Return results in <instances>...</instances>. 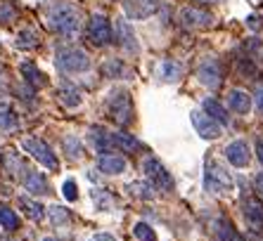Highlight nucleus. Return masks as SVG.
Segmentation results:
<instances>
[{
	"label": "nucleus",
	"instance_id": "412c9836",
	"mask_svg": "<svg viewBox=\"0 0 263 241\" xmlns=\"http://www.w3.org/2000/svg\"><path fill=\"white\" fill-rule=\"evenodd\" d=\"M88 142H90V147L95 151H100V154L114 149L109 133H107V130H102V128H90V133H88Z\"/></svg>",
	"mask_w": 263,
	"mask_h": 241
},
{
	"label": "nucleus",
	"instance_id": "f03ea898",
	"mask_svg": "<svg viewBox=\"0 0 263 241\" xmlns=\"http://www.w3.org/2000/svg\"><path fill=\"white\" fill-rule=\"evenodd\" d=\"M55 64L64 73H83L90 69V57L76 45H62L55 52Z\"/></svg>",
	"mask_w": 263,
	"mask_h": 241
},
{
	"label": "nucleus",
	"instance_id": "4be33fe9",
	"mask_svg": "<svg viewBox=\"0 0 263 241\" xmlns=\"http://www.w3.org/2000/svg\"><path fill=\"white\" fill-rule=\"evenodd\" d=\"M214 232H216V239L218 241H245L237 234V229L233 227V223H230L228 217H216Z\"/></svg>",
	"mask_w": 263,
	"mask_h": 241
},
{
	"label": "nucleus",
	"instance_id": "f257e3e1",
	"mask_svg": "<svg viewBox=\"0 0 263 241\" xmlns=\"http://www.w3.org/2000/svg\"><path fill=\"white\" fill-rule=\"evenodd\" d=\"M45 19H48L50 29L55 31V33H60V36H64V38H73L81 29L79 7L69 5V3H62V0L50 3L48 12H45Z\"/></svg>",
	"mask_w": 263,
	"mask_h": 241
},
{
	"label": "nucleus",
	"instance_id": "c85d7f7f",
	"mask_svg": "<svg viewBox=\"0 0 263 241\" xmlns=\"http://www.w3.org/2000/svg\"><path fill=\"white\" fill-rule=\"evenodd\" d=\"M0 227L7 229V232H14V229L19 227L17 213H14L10 206H5V204H0Z\"/></svg>",
	"mask_w": 263,
	"mask_h": 241
},
{
	"label": "nucleus",
	"instance_id": "f704fd0d",
	"mask_svg": "<svg viewBox=\"0 0 263 241\" xmlns=\"http://www.w3.org/2000/svg\"><path fill=\"white\" fill-rule=\"evenodd\" d=\"M17 126V114H12L10 109H0V130H14Z\"/></svg>",
	"mask_w": 263,
	"mask_h": 241
},
{
	"label": "nucleus",
	"instance_id": "ddd939ff",
	"mask_svg": "<svg viewBox=\"0 0 263 241\" xmlns=\"http://www.w3.org/2000/svg\"><path fill=\"white\" fill-rule=\"evenodd\" d=\"M159 3L154 0H123V10L128 14V19H147L149 14L157 12Z\"/></svg>",
	"mask_w": 263,
	"mask_h": 241
},
{
	"label": "nucleus",
	"instance_id": "0eeeda50",
	"mask_svg": "<svg viewBox=\"0 0 263 241\" xmlns=\"http://www.w3.org/2000/svg\"><path fill=\"white\" fill-rule=\"evenodd\" d=\"M88 38L95 48H104L114 41V29H111V22L104 14H92L90 22H88Z\"/></svg>",
	"mask_w": 263,
	"mask_h": 241
},
{
	"label": "nucleus",
	"instance_id": "20e7f679",
	"mask_svg": "<svg viewBox=\"0 0 263 241\" xmlns=\"http://www.w3.org/2000/svg\"><path fill=\"white\" fill-rule=\"evenodd\" d=\"M107 114L119 126H128L133 120V102H130V92L123 88H114L107 95Z\"/></svg>",
	"mask_w": 263,
	"mask_h": 241
},
{
	"label": "nucleus",
	"instance_id": "bb28decb",
	"mask_svg": "<svg viewBox=\"0 0 263 241\" xmlns=\"http://www.w3.org/2000/svg\"><path fill=\"white\" fill-rule=\"evenodd\" d=\"M57 95H60V99H62V104H67V107H79L81 102H83V95H81V90L76 88V85H71V83H64L57 90Z\"/></svg>",
	"mask_w": 263,
	"mask_h": 241
},
{
	"label": "nucleus",
	"instance_id": "9b49d317",
	"mask_svg": "<svg viewBox=\"0 0 263 241\" xmlns=\"http://www.w3.org/2000/svg\"><path fill=\"white\" fill-rule=\"evenodd\" d=\"M190 120H192V126H195V130L199 133L202 139H218L220 137V123L214 120L209 114H204V111L197 109V111L190 114Z\"/></svg>",
	"mask_w": 263,
	"mask_h": 241
},
{
	"label": "nucleus",
	"instance_id": "6ab92c4d",
	"mask_svg": "<svg viewBox=\"0 0 263 241\" xmlns=\"http://www.w3.org/2000/svg\"><path fill=\"white\" fill-rule=\"evenodd\" d=\"M100 71H102V76H107V78H130V69L126 67V62L119 59V57L107 59Z\"/></svg>",
	"mask_w": 263,
	"mask_h": 241
},
{
	"label": "nucleus",
	"instance_id": "aec40b11",
	"mask_svg": "<svg viewBox=\"0 0 263 241\" xmlns=\"http://www.w3.org/2000/svg\"><path fill=\"white\" fill-rule=\"evenodd\" d=\"M242 213H245L247 223L251 227H263V204L256 199H245L242 204Z\"/></svg>",
	"mask_w": 263,
	"mask_h": 241
},
{
	"label": "nucleus",
	"instance_id": "e433bc0d",
	"mask_svg": "<svg viewBox=\"0 0 263 241\" xmlns=\"http://www.w3.org/2000/svg\"><path fill=\"white\" fill-rule=\"evenodd\" d=\"M62 194H64V199L67 201H76L79 199V187H76V182L73 180H67L62 185Z\"/></svg>",
	"mask_w": 263,
	"mask_h": 241
},
{
	"label": "nucleus",
	"instance_id": "f8f14e48",
	"mask_svg": "<svg viewBox=\"0 0 263 241\" xmlns=\"http://www.w3.org/2000/svg\"><path fill=\"white\" fill-rule=\"evenodd\" d=\"M226 158L230 161V166H235V168H247L251 161L249 145H247L245 139H233V142L226 147Z\"/></svg>",
	"mask_w": 263,
	"mask_h": 241
},
{
	"label": "nucleus",
	"instance_id": "7c9ffc66",
	"mask_svg": "<svg viewBox=\"0 0 263 241\" xmlns=\"http://www.w3.org/2000/svg\"><path fill=\"white\" fill-rule=\"evenodd\" d=\"M38 43H41V38H38V33L33 29H24L17 33V48L22 50H33L38 48Z\"/></svg>",
	"mask_w": 263,
	"mask_h": 241
},
{
	"label": "nucleus",
	"instance_id": "6e6552de",
	"mask_svg": "<svg viewBox=\"0 0 263 241\" xmlns=\"http://www.w3.org/2000/svg\"><path fill=\"white\" fill-rule=\"evenodd\" d=\"M197 81L202 85H206L209 90H216L223 83V67L216 57H206V59L199 62L197 67Z\"/></svg>",
	"mask_w": 263,
	"mask_h": 241
},
{
	"label": "nucleus",
	"instance_id": "a878e982",
	"mask_svg": "<svg viewBox=\"0 0 263 241\" xmlns=\"http://www.w3.org/2000/svg\"><path fill=\"white\" fill-rule=\"evenodd\" d=\"M109 137H111V145L117 147V149H121V151H138V149H142L140 142H138L133 135H128V133H109Z\"/></svg>",
	"mask_w": 263,
	"mask_h": 241
},
{
	"label": "nucleus",
	"instance_id": "1a4fd4ad",
	"mask_svg": "<svg viewBox=\"0 0 263 241\" xmlns=\"http://www.w3.org/2000/svg\"><path fill=\"white\" fill-rule=\"evenodd\" d=\"M178 22H180V26H185V29H209V26L214 24V17H211V12H206V10H202V7H183L180 12H178Z\"/></svg>",
	"mask_w": 263,
	"mask_h": 241
},
{
	"label": "nucleus",
	"instance_id": "37998d69",
	"mask_svg": "<svg viewBox=\"0 0 263 241\" xmlns=\"http://www.w3.org/2000/svg\"><path fill=\"white\" fill-rule=\"evenodd\" d=\"M43 241H62V239H57V236H45Z\"/></svg>",
	"mask_w": 263,
	"mask_h": 241
},
{
	"label": "nucleus",
	"instance_id": "c9c22d12",
	"mask_svg": "<svg viewBox=\"0 0 263 241\" xmlns=\"http://www.w3.org/2000/svg\"><path fill=\"white\" fill-rule=\"evenodd\" d=\"M50 220H52L55 225H67L69 223L67 208H62V206H52V208H50Z\"/></svg>",
	"mask_w": 263,
	"mask_h": 241
},
{
	"label": "nucleus",
	"instance_id": "7ed1b4c3",
	"mask_svg": "<svg viewBox=\"0 0 263 241\" xmlns=\"http://www.w3.org/2000/svg\"><path fill=\"white\" fill-rule=\"evenodd\" d=\"M235 187V180L226 166H220L214 158H206V168H204V189L209 194H226Z\"/></svg>",
	"mask_w": 263,
	"mask_h": 241
},
{
	"label": "nucleus",
	"instance_id": "f3484780",
	"mask_svg": "<svg viewBox=\"0 0 263 241\" xmlns=\"http://www.w3.org/2000/svg\"><path fill=\"white\" fill-rule=\"evenodd\" d=\"M157 76H159V81H164V83H176V81L183 78V64L176 59H161L159 64H157Z\"/></svg>",
	"mask_w": 263,
	"mask_h": 241
},
{
	"label": "nucleus",
	"instance_id": "58836bf2",
	"mask_svg": "<svg viewBox=\"0 0 263 241\" xmlns=\"http://www.w3.org/2000/svg\"><path fill=\"white\" fill-rule=\"evenodd\" d=\"M247 26H249L251 31H258V29H261V17H256V14H251V17L247 19Z\"/></svg>",
	"mask_w": 263,
	"mask_h": 241
},
{
	"label": "nucleus",
	"instance_id": "cd10ccee",
	"mask_svg": "<svg viewBox=\"0 0 263 241\" xmlns=\"http://www.w3.org/2000/svg\"><path fill=\"white\" fill-rule=\"evenodd\" d=\"M22 73H24L26 81H29L33 88H43V85L48 83V78L43 76V71H38V69L33 67L31 62H24V64H22Z\"/></svg>",
	"mask_w": 263,
	"mask_h": 241
},
{
	"label": "nucleus",
	"instance_id": "dca6fc26",
	"mask_svg": "<svg viewBox=\"0 0 263 241\" xmlns=\"http://www.w3.org/2000/svg\"><path fill=\"white\" fill-rule=\"evenodd\" d=\"M228 107H230V111H235V114L247 116L251 111V95L247 90L233 88V90L228 92Z\"/></svg>",
	"mask_w": 263,
	"mask_h": 241
},
{
	"label": "nucleus",
	"instance_id": "a19ab883",
	"mask_svg": "<svg viewBox=\"0 0 263 241\" xmlns=\"http://www.w3.org/2000/svg\"><path fill=\"white\" fill-rule=\"evenodd\" d=\"M256 156L263 163V137H256Z\"/></svg>",
	"mask_w": 263,
	"mask_h": 241
},
{
	"label": "nucleus",
	"instance_id": "79ce46f5",
	"mask_svg": "<svg viewBox=\"0 0 263 241\" xmlns=\"http://www.w3.org/2000/svg\"><path fill=\"white\" fill-rule=\"evenodd\" d=\"M90 241H117L111 234H95V236H90Z\"/></svg>",
	"mask_w": 263,
	"mask_h": 241
},
{
	"label": "nucleus",
	"instance_id": "2eb2a0df",
	"mask_svg": "<svg viewBox=\"0 0 263 241\" xmlns=\"http://www.w3.org/2000/svg\"><path fill=\"white\" fill-rule=\"evenodd\" d=\"M126 158L119 156V154H109V151H104V154H100L98 158V170L104 175H121L123 170H126Z\"/></svg>",
	"mask_w": 263,
	"mask_h": 241
},
{
	"label": "nucleus",
	"instance_id": "2f4dec72",
	"mask_svg": "<svg viewBox=\"0 0 263 241\" xmlns=\"http://www.w3.org/2000/svg\"><path fill=\"white\" fill-rule=\"evenodd\" d=\"M62 147H64V151H67L69 158H81L83 156V147H81V142L73 135H67V137L62 139Z\"/></svg>",
	"mask_w": 263,
	"mask_h": 241
},
{
	"label": "nucleus",
	"instance_id": "5701e85b",
	"mask_svg": "<svg viewBox=\"0 0 263 241\" xmlns=\"http://www.w3.org/2000/svg\"><path fill=\"white\" fill-rule=\"evenodd\" d=\"M202 111H204V114H209L214 120H218L220 126H228V120H230L226 107H223L218 99H214V97H206V99H204V102H202Z\"/></svg>",
	"mask_w": 263,
	"mask_h": 241
},
{
	"label": "nucleus",
	"instance_id": "72a5a7b5",
	"mask_svg": "<svg viewBox=\"0 0 263 241\" xmlns=\"http://www.w3.org/2000/svg\"><path fill=\"white\" fill-rule=\"evenodd\" d=\"M12 19H17V7L10 0H0V24H10Z\"/></svg>",
	"mask_w": 263,
	"mask_h": 241
},
{
	"label": "nucleus",
	"instance_id": "393cba45",
	"mask_svg": "<svg viewBox=\"0 0 263 241\" xmlns=\"http://www.w3.org/2000/svg\"><path fill=\"white\" fill-rule=\"evenodd\" d=\"M90 196H92V201H95V206H98L100 211H114L119 206V201H117V196L111 192H107V189H92L90 192Z\"/></svg>",
	"mask_w": 263,
	"mask_h": 241
},
{
	"label": "nucleus",
	"instance_id": "39448f33",
	"mask_svg": "<svg viewBox=\"0 0 263 241\" xmlns=\"http://www.w3.org/2000/svg\"><path fill=\"white\" fill-rule=\"evenodd\" d=\"M142 173L149 182H152L154 189H161V192H173L176 182H173L171 173L164 168V163L157 156H145L142 158Z\"/></svg>",
	"mask_w": 263,
	"mask_h": 241
},
{
	"label": "nucleus",
	"instance_id": "c03bdc74",
	"mask_svg": "<svg viewBox=\"0 0 263 241\" xmlns=\"http://www.w3.org/2000/svg\"><path fill=\"white\" fill-rule=\"evenodd\" d=\"M197 3H223V0H197Z\"/></svg>",
	"mask_w": 263,
	"mask_h": 241
},
{
	"label": "nucleus",
	"instance_id": "9d476101",
	"mask_svg": "<svg viewBox=\"0 0 263 241\" xmlns=\"http://www.w3.org/2000/svg\"><path fill=\"white\" fill-rule=\"evenodd\" d=\"M114 41H117V45L123 52H130V54L140 52V45H138V38H135L133 26L128 24V19L119 17L117 22H114Z\"/></svg>",
	"mask_w": 263,
	"mask_h": 241
},
{
	"label": "nucleus",
	"instance_id": "423d86ee",
	"mask_svg": "<svg viewBox=\"0 0 263 241\" xmlns=\"http://www.w3.org/2000/svg\"><path fill=\"white\" fill-rule=\"evenodd\" d=\"M22 147H24V151H29L31 158H36V161L41 163V166H45L48 170H60V161H57L55 151L50 149L41 137H26L24 142H22Z\"/></svg>",
	"mask_w": 263,
	"mask_h": 241
},
{
	"label": "nucleus",
	"instance_id": "b1692460",
	"mask_svg": "<svg viewBox=\"0 0 263 241\" xmlns=\"http://www.w3.org/2000/svg\"><path fill=\"white\" fill-rule=\"evenodd\" d=\"M19 208H22V213H24L26 217H31L33 223H41V220L45 217V208H43V204L33 201L31 196H19Z\"/></svg>",
	"mask_w": 263,
	"mask_h": 241
},
{
	"label": "nucleus",
	"instance_id": "a18cd8bd",
	"mask_svg": "<svg viewBox=\"0 0 263 241\" xmlns=\"http://www.w3.org/2000/svg\"><path fill=\"white\" fill-rule=\"evenodd\" d=\"M154 3H159V0H154Z\"/></svg>",
	"mask_w": 263,
	"mask_h": 241
},
{
	"label": "nucleus",
	"instance_id": "4c0bfd02",
	"mask_svg": "<svg viewBox=\"0 0 263 241\" xmlns=\"http://www.w3.org/2000/svg\"><path fill=\"white\" fill-rule=\"evenodd\" d=\"M254 189H256V194L263 199V170L256 175V177H254Z\"/></svg>",
	"mask_w": 263,
	"mask_h": 241
},
{
	"label": "nucleus",
	"instance_id": "4468645a",
	"mask_svg": "<svg viewBox=\"0 0 263 241\" xmlns=\"http://www.w3.org/2000/svg\"><path fill=\"white\" fill-rule=\"evenodd\" d=\"M0 166H3V170H5L7 175H12L17 180H24V175L29 173V168L24 166V161L19 158V154L14 149H7L5 154L0 156Z\"/></svg>",
	"mask_w": 263,
	"mask_h": 241
},
{
	"label": "nucleus",
	"instance_id": "a211bd4d",
	"mask_svg": "<svg viewBox=\"0 0 263 241\" xmlns=\"http://www.w3.org/2000/svg\"><path fill=\"white\" fill-rule=\"evenodd\" d=\"M24 187L29 189L33 196H48L50 194V185H48V177L43 173H38V170H29L24 175Z\"/></svg>",
	"mask_w": 263,
	"mask_h": 241
},
{
	"label": "nucleus",
	"instance_id": "c756f323",
	"mask_svg": "<svg viewBox=\"0 0 263 241\" xmlns=\"http://www.w3.org/2000/svg\"><path fill=\"white\" fill-rule=\"evenodd\" d=\"M128 194L130 196H138V199H154V187H152V182H130L128 187Z\"/></svg>",
	"mask_w": 263,
	"mask_h": 241
},
{
	"label": "nucleus",
	"instance_id": "ea45409f",
	"mask_svg": "<svg viewBox=\"0 0 263 241\" xmlns=\"http://www.w3.org/2000/svg\"><path fill=\"white\" fill-rule=\"evenodd\" d=\"M256 109H258V114H263V85L256 90Z\"/></svg>",
	"mask_w": 263,
	"mask_h": 241
},
{
	"label": "nucleus",
	"instance_id": "473e14b6",
	"mask_svg": "<svg viewBox=\"0 0 263 241\" xmlns=\"http://www.w3.org/2000/svg\"><path fill=\"white\" fill-rule=\"evenodd\" d=\"M133 236L138 241H157V232L147 223H135L133 225Z\"/></svg>",
	"mask_w": 263,
	"mask_h": 241
}]
</instances>
